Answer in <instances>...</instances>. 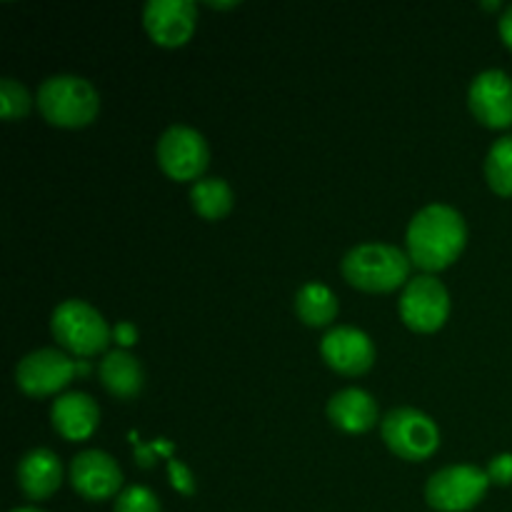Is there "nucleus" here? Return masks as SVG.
<instances>
[{"instance_id": "obj_1", "label": "nucleus", "mask_w": 512, "mask_h": 512, "mask_svg": "<svg viewBox=\"0 0 512 512\" xmlns=\"http://www.w3.org/2000/svg\"><path fill=\"white\" fill-rule=\"evenodd\" d=\"M408 255L418 268L435 273L463 253L468 225L453 205L433 203L420 208L408 225Z\"/></svg>"}, {"instance_id": "obj_2", "label": "nucleus", "mask_w": 512, "mask_h": 512, "mask_svg": "<svg viewBox=\"0 0 512 512\" xmlns=\"http://www.w3.org/2000/svg\"><path fill=\"white\" fill-rule=\"evenodd\" d=\"M410 255L390 243H363L345 253L340 270L345 280L365 293H388L410 275Z\"/></svg>"}, {"instance_id": "obj_3", "label": "nucleus", "mask_w": 512, "mask_h": 512, "mask_svg": "<svg viewBox=\"0 0 512 512\" xmlns=\"http://www.w3.org/2000/svg\"><path fill=\"white\" fill-rule=\"evenodd\" d=\"M38 108L48 123L60 128H83L100 108L98 90L80 75H50L38 88Z\"/></svg>"}, {"instance_id": "obj_4", "label": "nucleus", "mask_w": 512, "mask_h": 512, "mask_svg": "<svg viewBox=\"0 0 512 512\" xmlns=\"http://www.w3.org/2000/svg\"><path fill=\"white\" fill-rule=\"evenodd\" d=\"M50 328H53L55 340L65 350H70L75 355H83V358L100 353L113 340V330L108 328L100 310H95L93 305L78 298L63 300L53 310Z\"/></svg>"}, {"instance_id": "obj_5", "label": "nucleus", "mask_w": 512, "mask_h": 512, "mask_svg": "<svg viewBox=\"0 0 512 512\" xmlns=\"http://www.w3.org/2000/svg\"><path fill=\"white\" fill-rule=\"evenodd\" d=\"M490 478L478 465H448L430 475L425 500L440 512H465L480 503L488 493Z\"/></svg>"}, {"instance_id": "obj_6", "label": "nucleus", "mask_w": 512, "mask_h": 512, "mask_svg": "<svg viewBox=\"0 0 512 512\" xmlns=\"http://www.w3.org/2000/svg\"><path fill=\"white\" fill-rule=\"evenodd\" d=\"M383 440L403 460H425L438 450L440 430L418 408H395L383 418Z\"/></svg>"}, {"instance_id": "obj_7", "label": "nucleus", "mask_w": 512, "mask_h": 512, "mask_svg": "<svg viewBox=\"0 0 512 512\" xmlns=\"http://www.w3.org/2000/svg\"><path fill=\"white\" fill-rule=\"evenodd\" d=\"M450 313L448 288L435 275H418L408 280L400 295V315L405 325L418 333H435L445 325Z\"/></svg>"}, {"instance_id": "obj_8", "label": "nucleus", "mask_w": 512, "mask_h": 512, "mask_svg": "<svg viewBox=\"0 0 512 512\" xmlns=\"http://www.w3.org/2000/svg\"><path fill=\"white\" fill-rule=\"evenodd\" d=\"M210 150L203 133L188 125H170L158 140V163L173 180H200Z\"/></svg>"}, {"instance_id": "obj_9", "label": "nucleus", "mask_w": 512, "mask_h": 512, "mask_svg": "<svg viewBox=\"0 0 512 512\" xmlns=\"http://www.w3.org/2000/svg\"><path fill=\"white\" fill-rule=\"evenodd\" d=\"M75 373H78V363L70 360L63 350L40 348L20 360L15 368V383L33 398H45V395L60 393Z\"/></svg>"}, {"instance_id": "obj_10", "label": "nucleus", "mask_w": 512, "mask_h": 512, "mask_svg": "<svg viewBox=\"0 0 512 512\" xmlns=\"http://www.w3.org/2000/svg\"><path fill=\"white\" fill-rule=\"evenodd\" d=\"M470 110L488 128L512 125V78L505 70L490 68L473 78L468 93Z\"/></svg>"}, {"instance_id": "obj_11", "label": "nucleus", "mask_w": 512, "mask_h": 512, "mask_svg": "<svg viewBox=\"0 0 512 512\" xmlns=\"http://www.w3.org/2000/svg\"><path fill=\"white\" fill-rule=\"evenodd\" d=\"M325 363L343 375H363L375 363V345L365 330L353 325H338L320 340Z\"/></svg>"}, {"instance_id": "obj_12", "label": "nucleus", "mask_w": 512, "mask_h": 512, "mask_svg": "<svg viewBox=\"0 0 512 512\" xmlns=\"http://www.w3.org/2000/svg\"><path fill=\"white\" fill-rule=\"evenodd\" d=\"M70 483L85 500H108L120 495L123 470L103 450H83L70 463Z\"/></svg>"}, {"instance_id": "obj_13", "label": "nucleus", "mask_w": 512, "mask_h": 512, "mask_svg": "<svg viewBox=\"0 0 512 512\" xmlns=\"http://www.w3.org/2000/svg\"><path fill=\"white\" fill-rule=\"evenodd\" d=\"M143 25L150 38L165 48L188 43L195 30L193 0H150L143 8Z\"/></svg>"}, {"instance_id": "obj_14", "label": "nucleus", "mask_w": 512, "mask_h": 512, "mask_svg": "<svg viewBox=\"0 0 512 512\" xmlns=\"http://www.w3.org/2000/svg\"><path fill=\"white\" fill-rule=\"evenodd\" d=\"M63 483L60 458L48 448H35L25 453L18 463V485L30 500H45Z\"/></svg>"}, {"instance_id": "obj_15", "label": "nucleus", "mask_w": 512, "mask_h": 512, "mask_svg": "<svg viewBox=\"0 0 512 512\" xmlns=\"http://www.w3.org/2000/svg\"><path fill=\"white\" fill-rule=\"evenodd\" d=\"M50 418L63 438L85 440L98 428L100 408L88 393H65L53 403Z\"/></svg>"}, {"instance_id": "obj_16", "label": "nucleus", "mask_w": 512, "mask_h": 512, "mask_svg": "<svg viewBox=\"0 0 512 512\" xmlns=\"http://www.w3.org/2000/svg\"><path fill=\"white\" fill-rule=\"evenodd\" d=\"M328 418L345 433H365L378 423V403L363 388H343L328 400Z\"/></svg>"}, {"instance_id": "obj_17", "label": "nucleus", "mask_w": 512, "mask_h": 512, "mask_svg": "<svg viewBox=\"0 0 512 512\" xmlns=\"http://www.w3.org/2000/svg\"><path fill=\"white\" fill-rule=\"evenodd\" d=\"M100 380H103L105 390L110 395L120 400H130L143 390L145 373L143 365H140V360L133 353L118 348L110 350L103 358V363H100Z\"/></svg>"}, {"instance_id": "obj_18", "label": "nucleus", "mask_w": 512, "mask_h": 512, "mask_svg": "<svg viewBox=\"0 0 512 512\" xmlns=\"http://www.w3.org/2000/svg\"><path fill=\"white\" fill-rule=\"evenodd\" d=\"M295 313L308 325H328L338 315V298L323 283H305L295 295Z\"/></svg>"}, {"instance_id": "obj_19", "label": "nucleus", "mask_w": 512, "mask_h": 512, "mask_svg": "<svg viewBox=\"0 0 512 512\" xmlns=\"http://www.w3.org/2000/svg\"><path fill=\"white\" fill-rule=\"evenodd\" d=\"M190 200L195 213L205 220H218L233 208V190L223 178H200L190 188Z\"/></svg>"}, {"instance_id": "obj_20", "label": "nucleus", "mask_w": 512, "mask_h": 512, "mask_svg": "<svg viewBox=\"0 0 512 512\" xmlns=\"http://www.w3.org/2000/svg\"><path fill=\"white\" fill-rule=\"evenodd\" d=\"M485 178L498 195H512V135L493 143L485 158Z\"/></svg>"}, {"instance_id": "obj_21", "label": "nucleus", "mask_w": 512, "mask_h": 512, "mask_svg": "<svg viewBox=\"0 0 512 512\" xmlns=\"http://www.w3.org/2000/svg\"><path fill=\"white\" fill-rule=\"evenodd\" d=\"M30 105V93L25 85H20L15 78H3L0 80V115L3 120H15L28 115Z\"/></svg>"}, {"instance_id": "obj_22", "label": "nucleus", "mask_w": 512, "mask_h": 512, "mask_svg": "<svg viewBox=\"0 0 512 512\" xmlns=\"http://www.w3.org/2000/svg\"><path fill=\"white\" fill-rule=\"evenodd\" d=\"M115 512H163L158 495L145 485H130L115 498Z\"/></svg>"}, {"instance_id": "obj_23", "label": "nucleus", "mask_w": 512, "mask_h": 512, "mask_svg": "<svg viewBox=\"0 0 512 512\" xmlns=\"http://www.w3.org/2000/svg\"><path fill=\"white\" fill-rule=\"evenodd\" d=\"M168 473H170V483H173V488L178 490V493L195 495L193 473H190L183 463H178L175 458H168Z\"/></svg>"}, {"instance_id": "obj_24", "label": "nucleus", "mask_w": 512, "mask_h": 512, "mask_svg": "<svg viewBox=\"0 0 512 512\" xmlns=\"http://www.w3.org/2000/svg\"><path fill=\"white\" fill-rule=\"evenodd\" d=\"M488 478L490 483L498 485H512V453H500L490 460L488 465Z\"/></svg>"}, {"instance_id": "obj_25", "label": "nucleus", "mask_w": 512, "mask_h": 512, "mask_svg": "<svg viewBox=\"0 0 512 512\" xmlns=\"http://www.w3.org/2000/svg\"><path fill=\"white\" fill-rule=\"evenodd\" d=\"M113 340L120 345V348H130V345L138 340V328H135L133 323H128V320H120L118 325L113 328Z\"/></svg>"}, {"instance_id": "obj_26", "label": "nucleus", "mask_w": 512, "mask_h": 512, "mask_svg": "<svg viewBox=\"0 0 512 512\" xmlns=\"http://www.w3.org/2000/svg\"><path fill=\"white\" fill-rule=\"evenodd\" d=\"M500 35H503L505 45L512 50V3L505 8V13L500 15Z\"/></svg>"}, {"instance_id": "obj_27", "label": "nucleus", "mask_w": 512, "mask_h": 512, "mask_svg": "<svg viewBox=\"0 0 512 512\" xmlns=\"http://www.w3.org/2000/svg\"><path fill=\"white\" fill-rule=\"evenodd\" d=\"M210 5H213V8H235L238 3H218V0H210Z\"/></svg>"}, {"instance_id": "obj_28", "label": "nucleus", "mask_w": 512, "mask_h": 512, "mask_svg": "<svg viewBox=\"0 0 512 512\" xmlns=\"http://www.w3.org/2000/svg\"><path fill=\"white\" fill-rule=\"evenodd\" d=\"M10 512H45V510H40V508H15Z\"/></svg>"}]
</instances>
